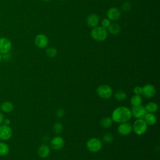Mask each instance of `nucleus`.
I'll return each mask as SVG.
<instances>
[{
    "instance_id": "obj_1",
    "label": "nucleus",
    "mask_w": 160,
    "mask_h": 160,
    "mask_svg": "<svg viewBox=\"0 0 160 160\" xmlns=\"http://www.w3.org/2000/svg\"><path fill=\"white\" fill-rule=\"evenodd\" d=\"M111 118L113 122L118 124L128 122L132 118L131 109L124 106H118L113 110Z\"/></svg>"
},
{
    "instance_id": "obj_2",
    "label": "nucleus",
    "mask_w": 160,
    "mask_h": 160,
    "mask_svg": "<svg viewBox=\"0 0 160 160\" xmlns=\"http://www.w3.org/2000/svg\"><path fill=\"white\" fill-rule=\"evenodd\" d=\"M91 36L96 41H104L108 37V31L102 26H96L91 30Z\"/></svg>"
},
{
    "instance_id": "obj_3",
    "label": "nucleus",
    "mask_w": 160,
    "mask_h": 160,
    "mask_svg": "<svg viewBox=\"0 0 160 160\" xmlns=\"http://www.w3.org/2000/svg\"><path fill=\"white\" fill-rule=\"evenodd\" d=\"M148 125L143 119H136L132 125V131L138 136H142L148 130Z\"/></svg>"
},
{
    "instance_id": "obj_4",
    "label": "nucleus",
    "mask_w": 160,
    "mask_h": 160,
    "mask_svg": "<svg viewBox=\"0 0 160 160\" xmlns=\"http://www.w3.org/2000/svg\"><path fill=\"white\" fill-rule=\"evenodd\" d=\"M86 148L91 152H98L102 148V141L98 138H91L86 142Z\"/></svg>"
},
{
    "instance_id": "obj_5",
    "label": "nucleus",
    "mask_w": 160,
    "mask_h": 160,
    "mask_svg": "<svg viewBox=\"0 0 160 160\" xmlns=\"http://www.w3.org/2000/svg\"><path fill=\"white\" fill-rule=\"evenodd\" d=\"M96 92L100 98L108 99L112 96L113 91L110 86L107 84H101L97 88Z\"/></svg>"
},
{
    "instance_id": "obj_6",
    "label": "nucleus",
    "mask_w": 160,
    "mask_h": 160,
    "mask_svg": "<svg viewBox=\"0 0 160 160\" xmlns=\"http://www.w3.org/2000/svg\"><path fill=\"white\" fill-rule=\"evenodd\" d=\"M12 135V130L9 125L0 124V139L2 141L9 140Z\"/></svg>"
},
{
    "instance_id": "obj_7",
    "label": "nucleus",
    "mask_w": 160,
    "mask_h": 160,
    "mask_svg": "<svg viewBox=\"0 0 160 160\" xmlns=\"http://www.w3.org/2000/svg\"><path fill=\"white\" fill-rule=\"evenodd\" d=\"M156 94V88L151 84H145L142 87V94L144 97L147 99L153 98Z\"/></svg>"
},
{
    "instance_id": "obj_8",
    "label": "nucleus",
    "mask_w": 160,
    "mask_h": 160,
    "mask_svg": "<svg viewBox=\"0 0 160 160\" xmlns=\"http://www.w3.org/2000/svg\"><path fill=\"white\" fill-rule=\"evenodd\" d=\"M131 112L132 116L134 117L136 119H143L144 116L147 112L144 106L142 104L136 106H132L131 109Z\"/></svg>"
},
{
    "instance_id": "obj_9",
    "label": "nucleus",
    "mask_w": 160,
    "mask_h": 160,
    "mask_svg": "<svg viewBox=\"0 0 160 160\" xmlns=\"http://www.w3.org/2000/svg\"><path fill=\"white\" fill-rule=\"evenodd\" d=\"M117 131L118 134L121 136H128L132 131V125L128 122L119 123Z\"/></svg>"
},
{
    "instance_id": "obj_10",
    "label": "nucleus",
    "mask_w": 160,
    "mask_h": 160,
    "mask_svg": "<svg viewBox=\"0 0 160 160\" xmlns=\"http://www.w3.org/2000/svg\"><path fill=\"white\" fill-rule=\"evenodd\" d=\"M12 48L11 41L6 38H0V54L8 53Z\"/></svg>"
},
{
    "instance_id": "obj_11",
    "label": "nucleus",
    "mask_w": 160,
    "mask_h": 160,
    "mask_svg": "<svg viewBox=\"0 0 160 160\" xmlns=\"http://www.w3.org/2000/svg\"><path fill=\"white\" fill-rule=\"evenodd\" d=\"M64 139L59 136L52 138L50 142L51 147L55 150L61 149L64 146Z\"/></svg>"
},
{
    "instance_id": "obj_12",
    "label": "nucleus",
    "mask_w": 160,
    "mask_h": 160,
    "mask_svg": "<svg viewBox=\"0 0 160 160\" xmlns=\"http://www.w3.org/2000/svg\"><path fill=\"white\" fill-rule=\"evenodd\" d=\"M35 45L39 48H44L48 44V38L44 34H39L35 37Z\"/></svg>"
},
{
    "instance_id": "obj_13",
    "label": "nucleus",
    "mask_w": 160,
    "mask_h": 160,
    "mask_svg": "<svg viewBox=\"0 0 160 160\" xmlns=\"http://www.w3.org/2000/svg\"><path fill=\"white\" fill-rule=\"evenodd\" d=\"M107 16L110 21H116L121 16V11L119 8L112 7L108 10Z\"/></svg>"
},
{
    "instance_id": "obj_14",
    "label": "nucleus",
    "mask_w": 160,
    "mask_h": 160,
    "mask_svg": "<svg viewBox=\"0 0 160 160\" xmlns=\"http://www.w3.org/2000/svg\"><path fill=\"white\" fill-rule=\"evenodd\" d=\"M50 152L51 150L49 146L46 144H41L38 149V156L41 158H46L48 157L50 154Z\"/></svg>"
},
{
    "instance_id": "obj_15",
    "label": "nucleus",
    "mask_w": 160,
    "mask_h": 160,
    "mask_svg": "<svg viewBox=\"0 0 160 160\" xmlns=\"http://www.w3.org/2000/svg\"><path fill=\"white\" fill-rule=\"evenodd\" d=\"M86 22L88 26L94 28L98 25L99 22V18L96 14H91L88 16Z\"/></svg>"
},
{
    "instance_id": "obj_16",
    "label": "nucleus",
    "mask_w": 160,
    "mask_h": 160,
    "mask_svg": "<svg viewBox=\"0 0 160 160\" xmlns=\"http://www.w3.org/2000/svg\"><path fill=\"white\" fill-rule=\"evenodd\" d=\"M14 108V106L12 102L9 101H6L1 104L0 109L2 112L9 113L13 111Z\"/></svg>"
},
{
    "instance_id": "obj_17",
    "label": "nucleus",
    "mask_w": 160,
    "mask_h": 160,
    "mask_svg": "<svg viewBox=\"0 0 160 160\" xmlns=\"http://www.w3.org/2000/svg\"><path fill=\"white\" fill-rule=\"evenodd\" d=\"M143 119L145 121V122L148 125L152 126L156 123L157 117L154 114V113L146 112V114L143 118Z\"/></svg>"
},
{
    "instance_id": "obj_18",
    "label": "nucleus",
    "mask_w": 160,
    "mask_h": 160,
    "mask_svg": "<svg viewBox=\"0 0 160 160\" xmlns=\"http://www.w3.org/2000/svg\"><path fill=\"white\" fill-rule=\"evenodd\" d=\"M147 112L155 113L158 110V105L156 102L154 101H151L148 102L144 106Z\"/></svg>"
},
{
    "instance_id": "obj_19",
    "label": "nucleus",
    "mask_w": 160,
    "mask_h": 160,
    "mask_svg": "<svg viewBox=\"0 0 160 160\" xmlns=\"http://www.w3.org/2000/svg\"><path fill=\"white\" fill-rule=\"evenodd\" d=\"M108 31L111 34L116 35V34H118L120 32L121 27L118 23L112 22V23H111L109 26L108 28Z\"/></svg>"
},
{
    "instance_id": "obj_20",
    "label": "nucleus",
    "mask_w": 160,
    "mask_h": 160,
    "mask_svg": "<svg viewBox=\"0 0 160 160\" xmlns=\"http://www.w3.org/2000/svg\"><path fill=\"white\" fill-rule=\"evenodd\" d=\"M142 102V98L141 95L134 94L130 99V102L132 106H136L141 105Z\"/></svg>"
},
{
    "instance_id": "obj_21",
    "label": "nucleus",
    "mask_w": 160,
    "mask_h": 160,
    "mask_svg": "<svg viewBox=\"0 0 160 160\" xmlns=\"http://www.w3.org/2000/svg\"><path fill=\"white\" fill-rule=\"evenodd\" d=\"M112 120L111 117H104L102 118L101 121H100V124L101 126L104 128V129H108L110 128L112 124Z\"/></svg>"
},
{
    "instance_id": "obj_22",
    "label": "nucleus",
    "mask_w": 160,
    "mask_h": 160,
    "mask_svg": "<svg viewBox=\"0 0 160 160\" xmlns=\"http://www.w3.org/2000/svg\"><path fill=\"white\" fill-rule=\"evenodd\" d=\"M9 145L4 141H0V156H4L7 155L9 153Z\"/></svg>"
},
{
    "instance_id": "obj_23",
    "label": "nucleus",
    "mask_w": 160,
    "mask_h": 160,
    "mask_svg": "<svg viewBox=\"0 0 160 160\" xmlns=\"http://www.w3.org/2000/svg\"><path fill=\"white\" fill-rule=\"evenodd\" d=\"M114 97L118 101H123L126 99L127 94L125 91L122 90H118L115 92Z\"/></svg>"
},
{
    "instance_id": "obj_24",
    "label": "nucleus",
    "mask_w": 160,
    "mask_h": 160,
    "mask_svg": "<svg viewBox=\"0 0 160 160\" xmlns=\"http://www.w3.org/2000/svg\"><path fill=\"white\" fill-rule=\"evenodd\" d=\"M114 140V136L111 132H107L102 136V142L106 144L111 143Z\"/></svg>"
},
{
    "instance_id": "obj_25",
    "label": "nucleus",
    "mask_w": 160,
    "mask_h": 160,
    "mask_svg": "<svg viewBox=\"0 0 160 160\" xmlns=\"http://www.w3.org/2000/svg\"><path fill=\"white\" fill-rule=\"evenodd\" d=\"M63 125L60 122H56L53 125V131L56 134H60L63 130Z\"/></svg>"
},
{
    "instance_id": "obj_26",
    "label": "nucleus",
    "mask_w": 160,
    "mask_h": 160,
    "mask_svg": "<svg viewBox=\"0 0 160 160\" xmlns=\"http://www.w3.org/2000/svg\"><path fill=\"white\" fill-rule=\"evenodd\" d=\"M57 53H58V52H57L56 49L53 47L49 48L46 51V55L49 58H54L55 56H56Z\"/></svg>"
},
{
    "instance_id": "obj_27",
    "label": "nucleus",
    "mask_w": 160,
    "mask_h": 160,
    "mask_svg": "<svg viewBox=\"0 0 160 160\" xmlns=\"http://www.w3.org/2000/svg\"><path fill=\"white\" fill-rule=\"evenodd\" d=\"M110 24H111V21L108 18L103 19L101 21V26L105 29L108 28Z\"/></svg>"
},
{
    "instance_id": "obj_28",
    "label": "nucleus",
    "mask_w": 160,
    "mask_h": 160,
    "mask_svg": "<svg viewBox=\"0 0 160 160\" xmlns=\"http://www.w3.org/2000/svg\"><path fill=\"white\" fill-rule=\"evenodd\" d=\"M133 92L134 94L141 95L142 94V87L140 86H136L133 88Z\"/></svg>"
},
{
    "instance_id": "obj_29",
    "label": "nucleus",
    "mask_w": 160,
    "mask_h": 160,
    "mask_svg": "<svg viewBox=\"0 0 160 160\" xmlns=\"http://www.w3.org/2000/svg\"><path fill=\"white\" fill-rule=\"evenodd\" d=\"M121 8L124 11H129L131 9V4L129 2H125L122 5Z\"/></svg>"
},
{
    "instance_id": "obj_30",
    "label": "nucleus",
    "mask_w": 160,
    "mask_h": 160,
    "mask_svg": "<svg viewBox=\"0 0 160 160\" xmlns=\"http://www.w3.org/2000/svg\"><path fill=\"white\" fill-rule=\"evenodd\" d=\"M64 114H65V111L62 108H60V109H58L56 112V115L59 118H61L63 117L64 116Z\"/></svg>"
},
{
    "instance_id": "obj_31",
    "label": "nucleus",
    "mask_w": 160,
    "mask_h": 160,
    "mask_svg": "<svg viewBox=\"0 0 160 160\" xmlns=\"http://www.w3.org/2000/svg\"><path fill=\"white\" fill-rule=\"evenodd\" d=\"M4 119H5V118H4V114L2 113V112L0 111V124H3V122H4Z\"/></svg>"
},
{
    "instance_id": "obj_32",
    "label": "nucleus",
    "mask_w": 160,
    "mask_h": 160,
    "mask_svg": "<svg viewBox=\"0 0 160 160\" xmlns=\"http://www.w3.org/2000/svg\"><path fill=\"white\" fill-rule=\"evenodd\" d=\"M10 123H11V120H10L9 119H8V118H7V119H4V122H3V124H6V125H9V124H10Z\"/></svg>"
},
{
    "instance_id": "obj_33",
    "label": "nucleus",
    "mask_w": 160,
    "mask_h": 160,
    "mask_svg": "<svg viewBox=\"0 0 160 160\" xmlns=\"http://www.w3.org/2000/svg\"><path fill=\"white\" fill-rule=\"evenodd\" d=\"M1 59H2V56L1 54H0V63H1Z\"/></svg>"
},
{
    "instance_id": "obj_34",
    "label": "nucleus",
    "mask_w": 160,
    "mask_h": 160,
    "mask_svg": "<svg viewBox=\"0 0 160 160\" xmlns=\"http://www.w3.org/2000/svg\"><path fill=\"white\" fill-rule=\"evenodd\" d=\"M43 1H45V2H48V1H50V0H42Z\"/></svg>"
}]
</instances>
